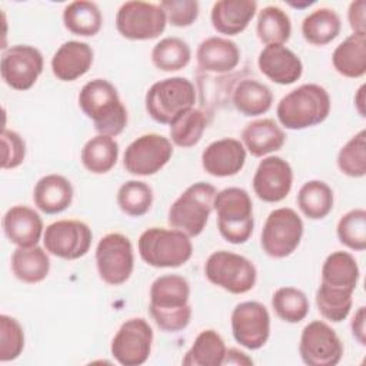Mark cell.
Returning <instances> with one entry per match:
<instances>
[{"instance_id":"obj_1","label":"cell","mask_w":366,"mask_h":366,"mask_svg":"<svg viewBox=\"0 0 366 366\" xmlns=\"http://www.w3.org/2000/svg\"><path fill=\"white\" fill-rule=\"evenodd\" d=\"M190 285L180 274H163L150 286L149 310L164 332H180L190 323Z\"/></svg>"},{"instance_id":"obj_2","label":"cell","mask_w":366,"mask_h":366,"mask_svg":"<svg viewBox=\"0 0 366 366\" xmlns=\"http://www.w3.org/2000/svg\"><path fill=\"white\" fill-rule=\"evenodd\" d=\"M79 106L93 122L99 134L114 137L120 134L127 124V110L116 87L104 79L90 80L81 87Z\"/></svg>"},{"instance_id":"obj_3","label":"cell","mask_w":366,"mask_h":366,"mask_svg":"<svg viewBox=\"0 0 366 366\" xmlns=\"http://www.w3.org/2000/svg\"><path fill=\"white\" fill-rule=\"evenodd\" d=\"M330 113V96L325 87L306 83L283 96L276 107L280 124L289 130H303L320 124Z\"/></svg>"},{"instance_id":"obj_4","label":"cell","mask_w":366,"mask_h":366,"mask_svg":"<svg viewBox=\"0 0 366 366\" xmlns=\"http://www.w3.org/2000/svg\"><path fill=\"white\" fill-rule=\"evenodd\" d=\"M213 209L222 237L232 244H242L253 233V203L249 193L240 187H227L216 193Z\"/></svg>"},{"instance_id":"obj_5","label":"cell","mask_w":366,"mask_h":366,"mask_svg":"<svg viewBox=\"0 0 366 366\" xmlns=\"http://www.w3.org/2000/svg\"><path fill=\"white\" fill-rule=\"evenodd\" d=\"M216 193V187L210 183L190 184L169 207V224L189 237L199 236L207 224Z\"/></svg>"},{"instance_id":"obj_6","label":"cell","mask_w":366,"mask_h":366,"mask_svg":"<svg viewBox=\"0 0 366 366\" xmlns=\"http://www.w3.org/2000/svg\"><path fill=\"white\" fill-rule=\"evenodd\" d=\"M139 254L144 263L153 267H179L193 253L190 237L180 230L166 227L146 229L137 242Z\"/></svg>"},{"instance_id":"obj_7","label":"cell","mask_w":366,"mask_h":366,"mask_svg":"<svg viewBox=\"0 0 366 366\" xmlns=\"http://www.w3.org/2000/svg\"><path fill=\"white\" fill-rule=\"evenodd\" d=\"M196 102L193 83L186 77H169L150 86L144 97V106L149 116L160 123L169 124Z\"/></svg>"},{"instance_id":"obj_8","label":"cell","mask_w":366,"mask_h":366,"mask_svg":"<svg viewBox=\"0 0 366 366\" xmlns=\"http://www.w3.org/2000/svg\"><path fill=\"white\" fill-rule=\"evenodd\" d=\"M204 274L212 285L233 295L250 292L257 279L253 262L229 250L213 252L204 263Z\"/></svg>"},{"instance_id":"obj_9","label":"cell","mask_w":366,"mask_h":366,"mask_svg":"<svg viewBox=\"0 0 366 366\" xmlns=\"http://www.w3.org/2000/svg\"><path fill=\"white\" fill-rule=\"evenodd\" d=\"M303 236V222L290 207H279L269 213L260 236L263 252L273 259L290 256Z\"/></svg>"},{"instance_id":"obj_10","label":"cell","mask_w":366,"mask_h":366,"mask_svg":"<svg viewBox=\"0 0 366 366\" xmlns=\"http://www.w3.org/2000/svg\"><path fill=\"white\" fill-rule=\"evenodd\" d=\"M96 266L104 283L119 286L127 282L134 267L130 239L122 233L104 234L96 246Z\"/></svg>"},{"instance_id":"obj_11","label":"cell","mask_w":366,"mask_h":366,"mask_svg":"<svg viewBox=\"0 0 366 366\" xmlns=\"http://www.w3.org/2000/svg\"><path fill=\"white\" fill-rule=\"evenodd\" d=\"M166 14L159 4L132 0L120 6L116 14L117 31L129 40H152L166 29Z\"/></svg>"},{"instance_id":"obj_12","label":"cell","mask_w":366,"mask_h":366,"mask_svg":"<svg viewBox=\"0 0 366 366\" xmlns=\"http://www.w3.org/2000/svg\"><path fill=\"white\" fill-rule=\"evenodd\" d=\"M173 154L172 142L157 133H149L133 140L124 154L123 166L134 176H152L163 169Z\"/></svg>"},{"instance_id":"obj_13","label":"cell","mask_w":366,"mask_h":366,"mask_svg":"<svg viewBox=\"0 0 366 366\" xmlns=\"http://www.w3.org/2000/svg\"><path fill=\"white\" fill-rule=\"evenodd\" d=\"M299 353L305 365L335 366L342 359L343 343L326 322L313 320L302 330Z\"/></svg>"},{"instance_id":"obj_14","label":"cell","mask_w":366,"mask_h":366,"mask_svg":"<svg viewBox=\"0 0 366 366\" xmlns=\"http://www.w3.org/2000/svg\"><path fill=\"white\" fill-rule=\"evenodd\" d=\"M153 329L143 317H132L116 332L110 352L123 366L143 365L152 352Z\"/></svg>"},{"instance_id":"obj_15","label":"cell","mask_w":366,"mask_h":366,"mask_svg":"<svg viewBox=\"0 0 366 366\" xmlns=\"http://www.w3.org/2000/svg\"><path fill=\"white\" fill-rule=\"evenodd\" d=\"M93 233L89 224L80 220H57L49 224L43 233L46 250L64 260L83 257L92 244Z\"/></svg>"},{"instance_id":"obj_16","label":"cell","mask_w":366,"mask_h":366,"mask_svg":"<svg viewBox=\"0 0 366 366\" xmlns=\"http://www.w3.org/2000/svg\"><path fill=\"white\" fill-rule=\"evenodd\" d=\"M44 60L39 49L29 44H16L1 54L0 71L4 83L14 90H29L43 71Z\"/></svg>"},{"instance_id":"obj_17","label":"cell","mask_w":366,"mask_h":366,"mask_svg":"<svg viewBox=\"0 0 366 366\" xmlns=\"http://www.w3.org/2000/svg\"><path fill=\"white\" fill-rule=\"evenodd\" d=\"M230 323L234 340L250 350L264 346L270 336V315L262 303L254 300L236 305Z\"/></svg>"},{"instance_id":"obj_18","label":"cell","mask_w":366,"mask_h":366,"mask_svg":"<svg viewBox=\"0 0 366 366\" xmlns=\"http://www.w3.org/2000/svg\"><path fill=\"white\" fill-rule=\"evenodd\" d=\"M254 194L266 203H277L287 197L293 184V170L290 164L279 157H264L253 176Z\"/></svg>"},{"instance_id":"obj_19","label":"cell","mask_w":366,"mask_h":366,"mask_svg":"<svg viewBox=\"0 0 366 366\" xmlns=\"http://www.w3.org/2000/svg\"><path fill=\"white\" fill-rule=\"evenodd\" d=\"M246 162V149L240 140L224 137L212 142L202 153V166L214 177L237 174Z\"/></svg>"},{"instance_id":"obj_20","label":"cell","mask_w":366,"mask_h":366,"mask_svg":"<svg viewBox=\"0 0 366 366\" xmlns=\"http://www.w3.org/2000/svg\"><path fill=\"white\" fill-rule=\"evenodd\" d=\"M259 70L273 83L293 84L303 73L302 60L283 44H269L259 53Z\"/></svg>"},{"instance_id":"obj_21","label":"cell","mask_w":366,"mask_h":366,"mask_svg":"<svg viewBox=\"0 0 366 366\" xmlns=\"http://www.w3.org/2000/svg\"><path fill=\"white\" fill-rule=\"evenodd\" d=\"M3 230L17 247H30L36 246L43 234V220L34 209L17 204L4 213Z\"/></svg>"},{"instance_id":"obj_22","label":"cell","mask_w":366,"mask_h":366,"mask_svg":"<svg viewBox=\"0 0 366 366\" xmlns=\"http://www.w3.org/2000/svg\"><path fill=\"white\" fill-rule=\"evenodd\" d=\"M93 49L84 41H64L51 57V71L61 81H74L93 64Z\"/></svg>"},{"instance_id":"obj_23","label":"cell","mask_w":366,"mask_h":366,"mask_svg":"<svg viewBox=\"0 0 366 366\" xmlns=\"http://www.w3.org/2000/svg\"><path fill=\"white\" fill-rule=\"evenodd\" d=\"M256 11L254 0H220L212 7V26L220 34L236 36L249 26Z\"/></svg>"},{"instance_id":"obj_24","label":"cell","mask_w":366,"mask_h":366,"mask_svg":"<svg viewBox=\"0 0 366 366\" xmlns=\"http://www.w3.org/2000/svg\"><path fill=\"white\" fill-rule=\"evenodd\" d=\"M196 60L202 70L210 73L232 71L240 61L237 44L224 37H207L196 50Z\"/></svg>"},{"instance_id":"obj_25","label":"cell","mask_w":366,"mask_h":366,"mask_svg":"<svg viewBox=\"0 0 366 366\" xmlns=\"http://www.w3.org/2000/svg\"><path fill=\"white\" fill-rule=\"evenodd\" d=\"M73 186L61 174L43 176L34 186L33 202L46 214L64 212L73 202Z\"/></svg>"},{"instance_id":"obj_26","label":"cell","mask_w":366,"mask_h":366,"mask_svg":"<svg viewBox=\"0 0 366 366\" xmlns=\"http://www.w3.org/2000/svg\"><path fill=\"white\" fill-rule=\"evenodd\" d=\"M285 140V132L273 119L253 120L242 132V143L254 157H263L280 150Z\"/></svg>"},{"instance_id":"obj_27","label":"cell","mask_w":366,"mask_h":366,"mask_svg":"<svg viewBox=\"0 0 366 366\" xmlns=\"http://www.w3.org/2000/svg\"><path fill=\"white\" fill-rule=\"evenodd\" d=\"M360 277L356 259L343 250L330 253L322 266L320 285L329 289L345 290L353 293Z\"/></svg>"},{"instance_id":"obj_28","label":"cell","mask_w":366,"mask_h":366,"mask_svg":"<svg viewBox=\"0 0 366 366\" xmlns=\"http://www.w3.org/2000/svg\"><path fill=\"white\" fill-rule=\"evenodd\" d=\"M335 70L349 79H357L366 73V33H352L333 51Z\"/></svg>"},{"instance_id":"obj_29","label":"cell","mask_w":366,"mask_h":366,"mask_svg":"<svg viewBox=\"0 0 366 366\" xmlns=\"http://www.w3.org/2000/svg\"><path fill=\"white\" fill-rule=\"evenodd\" d=\"M11 272L24 283L34 285L44 280L50 270L49 254L40 246L17 247L11 254Z\"/></svg>"},{"instance_id":"obj_30","label":"cell","mask_w":366,"mask_h":366,"mask_svg":"<svg viewBox=\"0 0 366 366\" xmlns=\"http://www.w3.org/2000/svg\"><path fill=\"white\" fill-rule=\"evenodd\" d=\"M226 352L223 337L213 329H204L196 336L182 363L186 366H220L224 362Z\"/></svg>"},{"instance_id":"obj_31","label":"cell","mask_w":366,"mask_h":366,"mask_svg":"<svg viewBox=\"0 0 366 366\" xmlns=\"http://www.w3.org/2000/svg\"><path fill=\"white\" fill-rule=\"evenodd\" d=\"M232 100L237 112L247 117H253L266 113L272 107L273 94L266 84L253 79H246L236 84Z\"/></svg>"},{"instance_id":"obj_32","label":"cell","mask_w":366,"mask_h":366,"mask_svg":"<svg viewBox=\"0 0 366 366\" xmlns=\"http://www.w3.org/2000/svg\"><path fill=\"white\" fill-rule=\"evenodd\" d=\"M63 23L70 33L76 36L90 37L100 31L103 24V16L96 3L77 0L69 3L64 7Z\"/></svg>"},{"instance_id":"obj_33","label":"cell","mask_w":366,"mask_h":366,"mask_svg":"<svg viewBox=\"0 0 366 366\" xmlns=\"http://www.w3.org/2000/svg\"><path fill=\"white\" fill-rule=\"evenodd\" d=\"M119 157V144L112 136L97 134L86 142L81 149L80 160L86 170L94 174L110 172Z\"/></svg>"},{"instance_id":"obj_34","label":"cell","mask_w":366,"mask_h":366,"mask_svg":"<svg viewBox=\"0 0 366 366\" xmlns=\"http://www.w3.org/2000/svg\"><path fill=\"white\" fill-rule=\"evenodd\" d=\"M340 17L333 9L320 7L307 14L302 21V34L313 46H325L340 33Z\"/></svg>"},{"instance_id":"obj_35","label":"cell","mask_w":366,"mask_h":366,"mask_svg":"<svg viewBox=\"0 0 366 366\" xmlns=\"http://www.w3.org/2000/svg\"><path fill=\"white\" fill-rule=\"evenodd\" d=\"M297 206L312 220L325 219L333 209V190L322 180H309L297 193Z\"/></svg>"},{"instance_id":"obj_36","label":"cell","mask_w":366,"mask_h":366,"mask_svg":"<svg viewBox=\"0 0 366 366\" xmlns=\"http://www.w3.org/2000/svg\"><path fill=\"white\" fill-rule=\"evenodd\" d=\"M256 33L262 43L285 44L292 34V23L289 14L277 6H266L259 11Z\"/></svg>"},{"instance_id":"obj_37","label":"cell","mask_w":366,"mask_h":366,"mask_svg":"<svg viewBox=\"0 0 366 366\" xmlns=\"http://www.w3.org/2000/svg\"><path fill=\"white\" fill-rule=\"evenodd\" d=\"M152 61L162 71H177L184 69L190 59V46L179 37H164L152 49Z\"/></svg>"},{"instance_id":"obj_38","label":"cell","mask_w":366,"mask_h":366,"mask_svg":"<svg viewBox=\"0 0 366 366\" xmlns=\"http://www.w3.org/2000/svg\"><path fill=\"white\" fill-rule=\"evenodd\" d=\"M206 124L204 113L192 107L170 123V139L179 147H193L200 142L206 130Z\"/></svg>"},{"instance_id":"obj_39","label":"cell","mask_w":366,"mask_h":366,"mask_svg":"<svg viewBox=\"0 0 366 366\" xmlns=\"http://www.w3.org/2000/svg\"><path fill=\"white\" fill-rule=\"evenodd\" d=\"M272 307L282 320L287 323H299L309 313V300L302 290L285 286L273 293Z\"/></svg>"},{"instance_id":"obj_40","label":"cell","mask_w":366,"mask_h":366,"mask_svg":"<svg viewBox=\"0 0 366 366\" xmlns=\"http://www.w3.org/2000/svg\"><path fill=\"white\" fill-rule=\"evenodd\" d=\"M116 200L123 213L132 217H140L152 207L153 190L142 180H129L119 187Z\"/></svg>"},{"instance_id":"obj_41","label":"cell","mask_w":366,"mask_h":366,"mask_svg":"<svg viewBox=\"0 0 366 366\" xmlns=\"http://www.w3.org/2000/svg\"><path fill=\"white\" fill-rule=\"evenodd\" d=\"M337 167L349 177L366 174V132L356 133L337 153Z\"/></svg>"},{"instance_id":"obj_42","label":"cell","mask_w":366,"mask_h":366,"mask_svg":"<svg viewBox=\"0 0 366 366\" xmlns=\"http://www.w3.org/2000/svg\"><path fill=\"white\" fill-rule=\"evenodd\" d=\"M337 239L352 250L362 252L366 249V210L353 209L345 213L336 227Z\"/></svg>"},{"instance_id":"obj_43","label":"cell","mask_w":366,"mask_h":366,"mask_svg":"<svg viewBox=\"0 0 366 366\" xmlns=\"http://www.w3.org/2000/svg\"><path fill=\"white\" fill-rule=\"evenodd\" d=\"M352 295L353 293L350 292L329 289L320 285L316 290V306L319 313L333 323L345 320L352 309Z\"/></svg>"},{"instance_id":"obj_44","label":"cell","mask_w":366,"mask_h":366,"mask_svg":"<svg viewBox=\"0 0 366 366\" xmlns=\"http://www.w3.org/2000/svg\"><path fill=\"white\" fill-rule=\"evenodd\" d=\"M24 349V332L17 319L0 316V362L17 359Z\"/></svg>"},{"instance_id":"obj_45","label":"cell","mask_w":366,"mask_h":366,"mask_svg":"<svg viewBox=\"0 0 366 366\" xmlns=\"http://www.w3.org/2000/svg\"><path fill=\"white\" fill-rule=\"evenodd\" d=\"M159 6L174 27H189L199 16V1L196 0H163Z\"/></svg>"},{"instance_id":"obj_46","label":"cell","mask_w":366,"mask_h":366,"mask_svg":"<svg viewBox=\"0 0 366 366\" xmlns=\"http://www.w3.org/2000/svg\"><path fill=\"white\" fill-rule=\"evenodd\" d=\"M1 146H3L1 167L4 170L14 169L23 163V160L26 157V143L17 132L3 129Z\"/></svg>"},{"instance_id":"obj_47","label":"cell","mask_w":366,"mask_h":366,"mask_svg":"<svg viewBox=\"0 0 366 366\" xmlns=\"http://www.w3.org/2000/svg\"><path fill=\"white\" fill-rule=\"evenodd\" d=\"M365 10H366L365 0H356L349 4L347 20H349V26L353 30V33H366Z\"/></svg>"},{"instance_id":"obj_48","label":"cell","mask_w":366,"mask_h":366,"mask_svg":"<svg viewBox=\"0 0 366 366\" xmlns=\"http://www.w3.org/2000/svg\"><path fill=\"white\" fill-rule=\"evenodd\" d=\"M365 306H360L357 309V312L353 315L352 317V323H350V327H352V333L355 336V339L360 343V345H366V329H365Z\"/></svg>"},{"instance_id":"obj_49","label":"cell","mask_w":366,"mask_h":366,"mask_svg":"<svg viewBox=\"0 0 366 366\" xmlns=\"http://www.w3.org/2000/svg\"><path fill=\"white\" fill-rule=\"evenodd\" d=\"M223 365H253V360L246 353L232 347L227 349Z\"/></svg>"},{"instance_id":"obj_50","label":"cell","mask_w":366,"mask_h":366,"mask_svg":"<svg viewBox=\"0 0 366 366\" xmlns=\"http://www.w3.org/2000/svg\"><path fill=\"white\" fill-rule=\"evenodd\" d=\"M363 96H365V86H360V89L357 90V96L355 97V103H356V107H357V112L362 117H365V110H363Z\"/></svg>"}]
</instances>
